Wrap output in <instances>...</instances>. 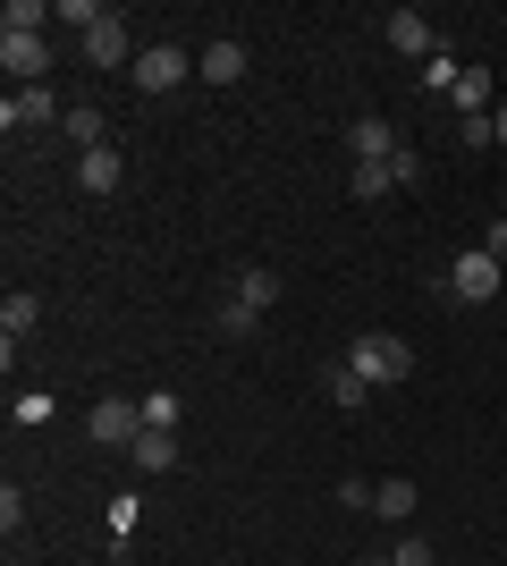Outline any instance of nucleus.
<instances>
[{
	"instance_id": "obj_18",
	"label": "nucleus",
	"mask_w": 507,
	"mask_h": 566,
	"mask_svg": "<svg viewBox=\"0 0 507 566\" xmlns=\"http://www.w3.org/2000/svg\"><path fill=\"white\" fill-rule=\"evenodd\" d=\"M448 102H457L465 118H490V69H465V76H457V94H448Z\"/></svg>"
},
{
	"instance_id": "obj_2",
	"label": "nucleus",
	"mask_w": 507,
	"mask_h": 566,
	"mask_svg": "<svg viewBox=\"0 0 507 566\" xmlns=\"http://www.w3.org/2000/svg\"><path fill=\"white\" fill-rule=\"evenodd\" d=\"M347 364H356L372 389H398V380H414V347L398 331H363L356 347H347Z\"/></svg>"
},
{
	"instance_id": "obj_4",
	"label": "nucleus",
	"mask_w": 507,
	"mask_h": 566,
	"mask_svg": "<svg viewBox=\"0 0 507 566\" xmlns=\"http://www.w3.org/2000/svg\"><path fill=\"white\" fill-rule=\"evenodd\" d=\"M85 440H102V449H136V440H145V406H136V398H94Z\"/></svg>"
},
{
	"instance_id": "obj_1",
	"label": "nucleus",
	"mask_w": 507,
	"mask_h": 566,
	"mask_svg": "<svg viewBox=\"0 0 507 566\" xmlns=\"http://www.w3.org/2000/svg\"><path fill=\"white\" fill-rule=\"evenodd\" d=\"M60 25H76V34H85V60H94V69H136L127 18L110 9V0H68V9H60Z\"/></svg>"
},
{
	"instance_id": "obj_25",
	"label": "nucleus",
	"mask_w": 507,
	"mask_h": 566,
	"mask_svg": "<svg viewBox=\"0 0 507 566\" xmlns=\"http://www.w3.org/2000/svg\"><path fill=\"white\" fill-rule=\"evenodd\" d=\"M457 144H465V153H483V144H499V118H465V127H457Z\"/></svg>"
},
{
	"instance_id": "obj_10",
	"label": "nucleus",
	"mask_w": 507,
	"mask_h": 566,
	"mask_svg": "<svg viewBox=\"0 0 507 566\" xmlns=\"http://www.w3.org/2000/svg\"><path fill=\"white\" fill-rule=\"evenodd\" d=\"M119 178H127V161L110 153V144H94V153H76V187H85V195H119Z\"/></svg>"
},
{
	"instance_id": "obj_7",
	"label": "nucleus",
	"mask_w": 507,
	"mask_h": 566,
	"mask_svg": "<svg viewBox=\"0 0 507 566\" xmlns=\"http://www.w3.org/2000/svg\"><path fill=\"white\" fill-rule=\"evenodd\" d=\"M0 69L18 76V85H43V69H51V43H43V34H0Z\"/></svg>"
},
{
	"instance_id": "obj_5",
	"label": "nucleus",
	"mask_w": 507,
	"mask_h": 566,
	"mask_svg": "<svg viewBox=\"0 0 507 566\" xmlns=\"http://www.w3.org/2000/svg\"><path fill=\"white\" fill-rule=\"evenodd\" d=\"M127 76H136V94H178V85H187V76H194V60H187V51H178V43H145V51H136V69H127Z\"/></svg>"
},
{
	"instance_id": "obj_19",
	"label": "nucleus",
	"mask_w": 507,
	"mask_h": 566,
	"mask_svg": "<svg viewBox=\"0 0 507 566\" xmlns=\"http://www.w3.org/2000/svg\"><path fill=\"white\" fill-rule=\"evenodd\" d=\"M60 127L76 136V153H94V144H110V136H102V111H94V102H68V118H60Z\"/></svg>"
},
{
	"instance_id": "obj_14",
	"label": "nucleus",
	"mask_w": 507,
	"mask_h": 566,
	"mask_svg": "<svg viewBox=\"0 0 507 566\" xmlns=\"http://www.w3.org/2000/svg\"><path fill=\"white\" fill-rule=\"evenodd\" d=\"M34 322H43V296H25V287H9V296H0V338L18 347V338L34 331Z\"/></svg>"
},
{
	"instance_id": "obj_23",
	"label": "nucleus",
	"mask_w": 507,
	"mask_h": 566,
	"mask_svg": "<svg viewBox=\"0 0 507 566\" xmlns=\"http://www.w3.org/2000/svg\"><path fill=\"white\" fill-rule=\"evenodd\" d=\"M414 178H423V153H414V144H398V153H389V187H414Z\"/></svg>"
},
{
	"instance_id": "obj_21",
	"label": "nucleus",
	"mask_w": 507,
	"mask_h": 566,
	"mask_svg": "<svg viewBox=\"0 0 507 566\" xmlns=\"http://www.w3.org/2000/svg\"><path fill=\"white\" fill-rule=\"evenodd\" d=\"M347 178H356V203H381V195H398V187H389V161H356Z\"/></svg>"
},
{
	"instance_id": "obj_16",
	"label": "nucleus",
	"mask_w": 507,
	"mask_h": 566,
	"mask_svg": "<svg viewBox=\"0 0 507 566\" xmlns=\"http://www.w3.org/2000/svg\"><path fill=\"white\" fill-rule=\"evenodd\" d=\"M321 389H330V406H363V398H372V380H363L356 364H330V373H321Z\"/></svg>"
},
{
	"instance_id": "obj_26",
	"label": "nucleus",
	"mask_w": 507,
	"mask_h": 566,
	"mask_svg": "<svg viewBox=\"0 0 507 566\" xmlns=\"http://www.w3.org/2000/svg\"><path fill=\"white\" fill-rule=\"evenodd\" d=\"M389 566H432V542H423V533H406V542L389 549Z\"/></svg>"
},
{
	"instance_id": "obj_27",
	"label": "nucleus",
	"mask_w": 507,
	"mask_h": 566,
	"mask_svg": "<svg viewBox=\"0 0 507 566\" xmlns=\"http://www.w3.org/2000/svg\"><path fill=\"white\" fill-rule=\"evenodd\" d=\"M18 524H25V499H18V482H9V491H0V533L18 542Z\"/></svg>"
},
{
	"instance_id": "obj_8",
	"label": "nucleus",
	"mask_w": 507,
	"mask_h": 566,
	"mask_svg": "<svg viewBox=\"0 0 507 566\" xmlns=\"http://www.w3.org/2000/svg\"><path fill=\"white\" fill-rule=\"evenodd\" d=\"M398 144H406V136H398L381 111H356V127H347V153H356V161H389Z\"/></svg>"
},
{
	"instance_id": "obj_13",
	"label": "nucleus",
	"mask_w": 507,
	"mask_h": 566,
	"mask_svg": "<svg viewBox=\"0 0 507 566\" xmlns=\"http://www.w3.org/2000/svg\"><path fill=\"white\" fill-rule=\"evenodd\" d=\"M414 507H423V491H414L406 473H389V482H372V516H389V524H414Z\"/></svg>"
},
{
	"instance_id": "obj_22",
	"label": "nucleus",
	"mask_w": 507,
	"mask_h": 566,
	"mask_svg": "<svg viewBox=\"0 0 507 566\" xmlns=\"http://www.w3.org/2000/svg\"><path fill=\"white\" fill-rule=\"evenodd\" d=\"M136 406H145V431H178V389H152Z\"/></svg>"
},
{
	"instance_id": "obj_24",
	"label": "nucleus",
	"mask_w": 507,
	"mask_h": 566,
	"mask_svg": "<svg viewBox=\"0 0 507 566\" xmlns=\"http://www.w3.org/2000/svg\"><path fill=\"white\" fill-rule=\"evenodd\" d=\"M457 76H465V69L448 60V51H432V60H423V85H448V94H457Z\"/></svg>"
},
{
	"instance_id": "obj_3",
	"label": "nucleus",
	"mask_w": 507,
	"mask_h": 566,
	"mask_svg": "<svg viewBox=\"0 0 507 566\" xmlns=\"http://www.w3.org/2000/svg\"><path fill=\"white\" fill-rule=\"evenodd\" d=\"M499 280H507V262L490 254V245H465V254L448 262V296H457V305H490Z\"/></svg>"
},
{
	"instance_id": "obj_20",
	"label": "nucleus",
	"mask_w": 507,
	"mask_h": 566,
	"mask_svg": "<svg viewBox=\"0 0 507 566\" xmlns=\"http://www.w3.org/2000/svg\"><path fill=\"white\" fill-rule=\"evenodd\" d=\"M254 322H263V313H245L237 296H220V305H212V331L220 338H254Z\"/></svg>"
},
{
	"instance_id": "obj_6",
	"label": "nucleus",
	"mask_w": 507,
	"mask_h": 566,
	"mask_svg": "<svg viewBox=\"0 0 507 566\" xmlns=\"http://www.w3.org/2000/svg\"><path fill=\"white\" fill-rule=\"evenodd\" d=\"M51 118H68V102L51 94V85H18V94L0 102V127L18 136V127H51Z\"/></svg>"
},
{
	"instance_id": "obj_28",
	"label": "nucleus",
	"mask_w": 507,
	"mask_h": 566,
	"mask_svg": "<svg viewBox=\"0 0 507 566\" xmlns=\"http://www.w3.org/2000/svg\"><path fill=\"white\" fill-rule=\"evenodd\" d=\"M490 118H499V144H507V102H499V111H490Z\"/></svg>"
},
{
	"instance_id": "obj_12",
	"label": "nucleus",
	"mask_w": 507,
	"mask_h": 566,
	"mask_svg": "<svg viewBox=\"0 0 507 566\" xmlns=\"http://www.w3.org/2000/svg\"><path fill=\"white\" fill-rule=\"evenodd\" d=\"M194 76H203V85H237V76H245V43H229V34L203 43V51H194Z\"/></svg>"
},
{
	"instance_id": "obj_11",
	"label": "nucleus",
	"mask_w": 507,
	"mask_h": 566,
	"mask_svg": "<svg viewBox=\"0 0 507 566\" xmlns=\"http://www.w3.org/2000/svg\"><path fill=\"white\" fill-rule=\"evenodd\" d=\"M229 296H237L245 313H271L279 305V271H271V262H245L237 280H229Z\"/></svg>"
},
{
	"instance_id": "obj_17",
	"label": "nucleus",
	"mask_w": 507,
	"mask_h": 566,
	"mask_svg": "<svg viewBox=\"0 0 507 566\" xmlns=\"http://www.w3.org/2000/svg\"><path fill=\"white\" fill-rule=\"evenodd\" d=\"M51 18H60V9H43V0H9V9H0V34H43Z\"/></svg>"
},
{
	"instance_id": "obj_15",
	"label": "nucleus",
	"mask_w": 507,
	"mask_h": 566,
	"mask_svg": "<svg viewBox=\"0 0 507 566\" xmlns=\"http://www.w3.org/2000/svg\"><path fill=\"white\" fill-rule=\"evenodd\" d=\"M127 457H136V473H169V465H178V431H145Z\"/></svg>"
},
{
	"instance_id": "obj_9",
	"label": "nucleus",
	"mask_w": 507,
	"mask_h": 566,
	"mask_svg": "<svg viewBox=\"0 0 507 566\" xmlns=\"http://www.w3.org/2000/svg\"><path fill=\"white\" fill-rule=\"evenodd\" d=\"M381 34H389V51H406V60H432V25H423V9H389Z\"/></svg>"
},
{
	"instance_id": "obj_29",
	"label": "nucleus",
	"mask_w": 507,
	"mask_h": 566,
	"mask_svg": "<svg viewBox=\"0 0 507 566\" xmlns=\"http://www.w3.org/2000/svg\"><path fill=\"white\" fill-rule=\"evenodd\" d=\"M356 566H389V558H356Z\"/></svg>"
}]
</instances>
